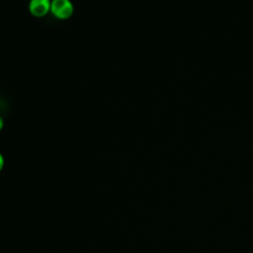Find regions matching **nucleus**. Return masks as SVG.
<instances>
[{
    "mask_svg": "<svg viewBox=\"0 0 253 253\" xmlns=\"http://www.w3.org/2000/svg\"><path fill=\"white\" fill-rule=\"evenodd\" d=\"M50 14L57 20H68L74 14L71 0H51Z\"/></svg>",
    "mask_w": 253,
    "mask_h": 253,
    "instance_id": "f257e3e1",
    "label": "nucleus"
},
{
    "mask_svg": "<svg viewBox=\"0 0 253 253\" xmlns=\"http://www.w3.org/2000/svg\"><path fill=\"white\" fill-rule=\"evenodd\" d=\"M51 0H30L28 4L29 12L36 18H42L50 13Z\"/></svg>",
    "mask_w": 253,
    "mask_h": 253,
    "instance_id": "f03ea898",
    "label": "nucleus"
},
{
    "mask_svg": "<svg viewBox=\"0 0 253 253\" xmlns=\"http://www.w3.org/2000/svg\"><path fill=\"white\" fill-rule=\"evenodd\" d=\"M4 165H5V158H4L3 154L0 152V173L4 168Z\"/></svg>",
    "mask_w": 253,
    "mask_h": 253,
    "instance_id": "7ed1b4c3",
    "label": "nucleus"
},
{
    "mask_svg": "<svg viewBox=\"0 0 253 253\" xmlns=\"http://www.w3.org/2000/svg\"><path fill=\"white\" fill-rule=\"evenodd\" d=\"M4 127V119L0 116V131L3 129Z\"/></svg>",
    "mask_w": 253,
    "mask_h": 253,
    "instance_id": "20e7f679",
    "label": "nucleus"
}]
</instances>
